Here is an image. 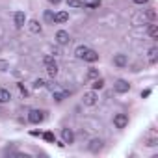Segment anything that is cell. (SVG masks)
<instances>
[{
	"mask_svg": "<svg viewBox=\"0 0 158 158\" xmlns=\"http://www.w3.org/2000/svg\"><path fill=\"white\" fill-rule=\"evenodd\" d=\"M45 21L47 23H54V13L52 11H45Z\"/></svg>",
	"mask_w": 158,
	"mask_h": 158,
	"instance_id": "obj_24",
	"label": "cell"
},
{
	"mask_svg": "<svg viewBox=\"0 0 158 158\" xmlns=\"http://www.w3.org/2000/svg\"><path fill=\"white\" fill-rule=\"evenodd\" d=\"M97 76H99V71L93 69V67H89V71H88V78H93V80H95Z\"/></svg>",
	"mask_w": 158,
	"mask_h": 158,
	"instance_id": "obj_23",
	"label": "cell"
},
{
	"mask_svg": "<svg viewBox=\"0 0 158 158\" xmlns=\"http://www.w3.org/2000/svg\"><path fill=\"white\" fill-rule=\"evenodd\" d=\"M86 50H88V47H86V45H80V47L74 50V56H76L78 60H82V56L86 54Z\"/></svg>",
	"mask_w": 158,
	"mask_h": 158,
	"instance_id": "obj_18",
	"label": "cell"
},
{
	"mask_svg": "<svg viewBox=\"0 0 158 158\" xmlns=\"http://www.w3.org/2000/svg\"><path fill=\"white\" fill-rule=\"evenodd\" d=\"M102 145H104V141L99 139V138H95V139L89 141V151H91V152H99V151L102 149Z\"/></svg>",
	"mask_w": 158,
	"mask_h": 158,
	"instance_id": "obj_12",
	"label": "cell"
},
{
	"mask_svg": "<svg viewBox=\"0 0 158 158\" xmlns=\"http://www.w3.org/2000/svg\"><path fill=\"white\" fill-rule=\"evenodd\" d=\"M43 63H45V69H47V73H48V76H56L58 74V63H56V60L52 58V56H45L43 58Z\"/></svg>",
	"mask_w": 158,
	"mask_h": 158,
	"instance_id": "obj_1",
	"label": "cell"
},
{
	"mask_svg": "<svg viewBox=\"0 0 158 158\" xmlns=\"http://www.w3.org/2000/svg\"><path fill=\"white\" fill-rule=\"evenodd\" d=\"M10 69V61L8 60H0V73H4Z\"/></svg>",
	"mask_w": 158,
	"mask_h": 158,
	"instance_id": "obj_22",
	"label": "cell"
},
{
	"mask_svg": "<svg viewBox=\"0 0 158 158\" xmlns=\"http://www.w3.org/2000/svg\"><path fill=\"white\" fill-rule=\"evenodd\" d=\"M52 95H54V101L61 102L63 99H67V97H69V91H65V89H60V88H52Z\"/></svg>",
	"mask_w": 158,
	"mask_h": 158,
	"instance_id": "obj_9",
	"label": "cell"
},
{
	"mask_svg": "<svg viewBox=\"0 0 158 158\" xmlns=\"http://www.w3.org/2000/svg\"><path fill=\"white\" fill-rule=\"evenodd\" d=\"M151 95V89H145V91H141V97H149Z\"/></svg>",
	"mask_w": 158,
	"mask_h": 158,
	"instance_id": "obj_28",
	"label": "cell"
},
{
	"mask_svg": "<svg viewBox=\"0 0 158 158\" xmlns=\"http://www.w3.org/2000/svg\"><path fill=\"white\" fill-rule=\"evenodd\" d=\"M19 89H21V91H23V95H28V91H26V88H24V86H23V84H19Z\"/></svg>",
	"mask_w": 158,
	"mask_h": 158,
	"instance_id": "obj_27",
	"label": "cell"
},
{
	"mask_svg": "<svg viewBox=\"0 0 158 158\" xmlns=\"http://www.w3.org/2000/svg\"><path fill=\"white\" fill-rule=\"evenodd\" d=\"M28 30H30L32 34H39V32H41V24L34 19V21H30V23H28Z\"/></svg>",
	"mask_w": 158,
	"mask_h": 158,
	"instance_id": "obj_16",
	"label": "cell"
},
{
	"mask_svg": "<svg viewBox=\"0 0 158 158\" xmlns=\"http://www.w3.org/2000/svg\"><path fill=\"white\" fill-rule=\"evenodd\" d=\"M13 23H15L17 28H23V26L26 24V15H24V11H15V13H13Z\"/></svg>",
	"mask_w": 158,
	"mask_h": 158,
	"instance_id": "obj_6",
	"label": "cell"
},
{
	"mask_svg": "<svg viewBox=\"0 0 158 158\" xmlns=\"http://www.w3.org/2000/svg\"><path fill=\"white\" fill-rule=\"evenodd\" d=\"M43 119H45V112H41V110H30L28 121H30L32 125H39Z\"/></svg>",
	"mask_w": 158,
	"mask_h": 158,
	"instance_id": "obj_3",
	"label": "cell"
},
{
	"mask_svg": "<svg viewBox=\"0 0 158 158\" xmlns=\"http://www.w3.org/2000/svg\"><path fill=\"white\" fill-rule=\"evenodd\" d=\"M91 88H93V89H102V88H104V80L97 76L95 80H93V84H91Z\"/></svg>",
	"mask_w": 158,
	"mask_h": 158,
	"instance_id": "obj_19",
	"label": "cell"
},
{
	"mask_svg": "<svg viewBox=\"0 0 158 158\" xmlns=\"http://www.w3.org/2000/svg\"><path fill=\"white\" fill-rule=\"evenodd\" d=\"M132 2H134V4H145L147 0H132Z\"/></svg>",
	"mask_w": 158,
	"mask_h": 158,
	"instance_id": "obj_29",
	"label": "cell"
},
{
	"mask_svg": "<svg viewBox=\"0 0 158 158\" xmlns=\"http://www.w3.org/2000/svg\"><path fill=\"white\" fill-rule=\"evenodd\" d=\"M147 34L152 37V39H156L158 37V26L154 24V23H149V28H147Z\"/></svg>",
	"mask_w": 158,
	"mask_h": 158,
	"instance_id": "obj_17",
	"label": "cell"
},
{
	"mask_svg": "<svg viewBox=\"0 0 158 158\" xmlns=\"http://www.w3.org/2000/svg\"><path fill=\"white\" fill-rule=\"evenodd\" d=\"M99 6H101V0H93V2L88 4V8H99Z\"/></svg>",
	"mask_w": 158,
	"mask_h": 158,
	"instance_id": "obj_26",
	"label": "cell"
},
{
	"mask_svg": "<svg viewBox=\"0 0 158 158\" xmlns=\"http://www.w3.org/2000/svg\"><path fill=\"white\" fill-rule=\"evenodd\" d=\"M147 58H149V63H156V60H158V48H156V47L149 48V52H147Z\"/></svg>",
	"mask_w": 158,
	"mask_h": 158,
	"instance_id": "obj_15",
	"label": "cell"
},
{
	"mask_svg": "<svg viewBox=\"0 0 158 158\" xmlns=\"http://www.w3.org/2000/svg\"><path fill=\"white\" fill-rule=\"evenodd\" d=\"M69 41H71V37H69V34L65 30H58L56 32V43L58 45H67Z\"/></svg>",
	"mask_w": 158,
	"mask_h": 158,
	"instance_id": "obj_7",
	"label": "cell"
},
{
	"mask_svg": "<svg viewBox=\"0 0 158 158\" xmlns=\"http://www.w3.org/2000/svg\"><path fill=\"white\" fill-rule=\"evenodd\" d=\"M67 21H69V13L67 11H60V13L54 15V23L56 24H61V23H67Z\"/></svg>",
	"mask_w": 158,
	"mask_h": 158,
	"instance_id": "obj_13",
	"label": "cell"
},
{
	"mask_svg": "<svg viewBox=\"0 0 158 158\" xmlns=\"http://www.w3.org/2000/svg\"><path fill=\"white\" fill-rule=\"evenodd\" d=\"M127 63H128L127 54H115L114 56V65L115 67H127Z\"/></svg>",
	"mask_w": 158,
	"mask_h": 158,
	"instance_id": "obj_11",
	"label": "cell"
},
{
	"mask_svg": "<svg viewBox=\"0 0 158 158\" xmlns=\"http://www.w3.org/2000/svg\"><path fill=\"white\" fill-rule=\"evenodd\" d=\"M11 101V93L4 88H0V104H4V102H10Z\"/></svg>",
	"mask_w": 158,
	"mask_h": 158,
	"instance_id": "obj_14",
	"label": "cell"
},
{
	"mask_svg": "<svg viewBox=\"0 0 158 158\" xmlns=\"http://www.w3.org/2000/svg\"><path fill=\"white\" fill-rule=\"evenodd\" d=\"M67 6L69 8H82L84 2H82V0H67Z\"/></svg>",
	"mask_w": 158,
	"mask_h": 158,
	"instance_id": "obj_20",
	"label": "cell"
},
{
	"mask_svg": "<svg viewBox=\"0 0 158 158\" xmlns=\"http://www.w3.org/2000/svg\"><path fill=\"white\" fill-rule=\"evenodd\" d=\"M48 2H50V4H54V6H58V4L61 2V0H48Z\"/></svg>",
	"mask_w": 158,
	"mask_h": 158,
	"instance_id": "obj_30",
	"label": "cell"
},
{
	"mask_svg": "<svg viewBox=\"0 0 158 158\" xmlns=\"http://www.w3.org/2000/svg\"><path fill=\"white\" fill-rule=\"evenodd\" d=\"M43 138H45L47 141H56V138H54V134H52V132H45V134H43Z\"/></svg>",
	"mask_w": 158,
	"mask_h": 158,
	"instance_id": "obj_25",
	"label": "cell"
},
{
	"mask_svg": "<svg viewBox=\"0 0 158 158\" xmlns=\"http://www.w3.org/2000/svg\"><path fill=\"white\" fill-rule=\"evenodd\" d=\"M82 60H84V61H89V63H95V61L99 60V52H95V50L88 48V50H86V54L82 56Z\"/></svg>",
	"mask_w": 158,
	"mask_h": 158,
	"instance_id": "obj_10",
	"label": "cell"
},
{
	"mask_svg": "<svg viewBox=\"0 0 158 158\" xmlns=\"http://www.w3.org/2000/svg\"><path fill=\"white\" fill-rule=\"evenodd\" d=\"M82 102H84L86 106H95V104L99 102V95H97V91H88V93H84Z\"/></svg>",
	"mask_w": 158,
	"mask_h": 158,
	"instance_id": "obj_2",
	"label": "cell"
},
{
	"mask_svg": "<svg viewBox=\"0 0 158 158\" xmlns=\"http://www.w3.org/2000/svg\"><path fill=\"white\" fill-rule=\"evenodd\" d=\"M61 139H63L65 145H71V143L74 141V134H73V130H71V128H61Z\"/></svg>",
	"mask_w": 158,
	"mask_h": 158,
	"instance_id": "obj_8",
	"label": "cell"
},
{
	"mask_svg": "<svg viewBox=\"0 0 158 158\" xmlns=\"http://www.w3.org/2000/svg\"><path fill=\"white\" fill-rule=\"evenodd\" d=\"M114 89H115V93H128L130 91V84L127 80H117L114 84Z\"/></svg>",
	"mask_w": 158,
	"mask_h": 158,
	"instance_id": "obj_5",
	"label": "cell"
},
{
	"mask_svg": "<svg viewBox=\"0 0 158 158\" xmlns=\"http://www.w3.org/2000/svg\"><path fill=\"white\" fill-rule=\"evenodd\" d=\"M114 125H115V128H125L128 125V115L127 114H115L114 115Z\"/></svg>",
	"mask_w": 158,
	"mask_h": 158,
	"instance_id": "obj_4",
	"label": "cell"
},
{
	"mask_svg": "<svg viewBox=\"0 0 158 158\" xmlns=\"http://www.w3.org/2000/svg\"><path fill=\"white\" fill-rule=\"evenodd\" d=\"M45 86H47V82L43 80V78H37V80L34 82V88H35V89H41V88H45Z\"/></svg>",
	"mask_w": 158,
	"mask_h": 158,
	"instance_id": "obj_21",
	"label": "cell"
}]
</instances>
